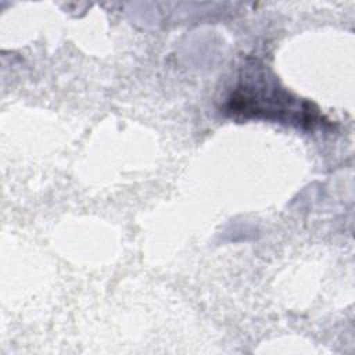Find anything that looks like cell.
<instances>
[{
	"instance_id": "6da1fadb",
	"label": "cell",
	"mask_w": 355,
	"mask_h": 355,
	"mask_svg": "<svg viewBox=\"0 0 355 355\" xmlns=\"http://www.w3.org/2000/svg\"><path fill=\"white\" fill-rule=\"evenodd\" d=\"M229 111L244 116H263L300 123L315 122L313 111L304 107L300 108L295 100L276 86H270L262 76L258 83L250 80L236 89L229 101Z\"/></svg>"
}]
</instances>
